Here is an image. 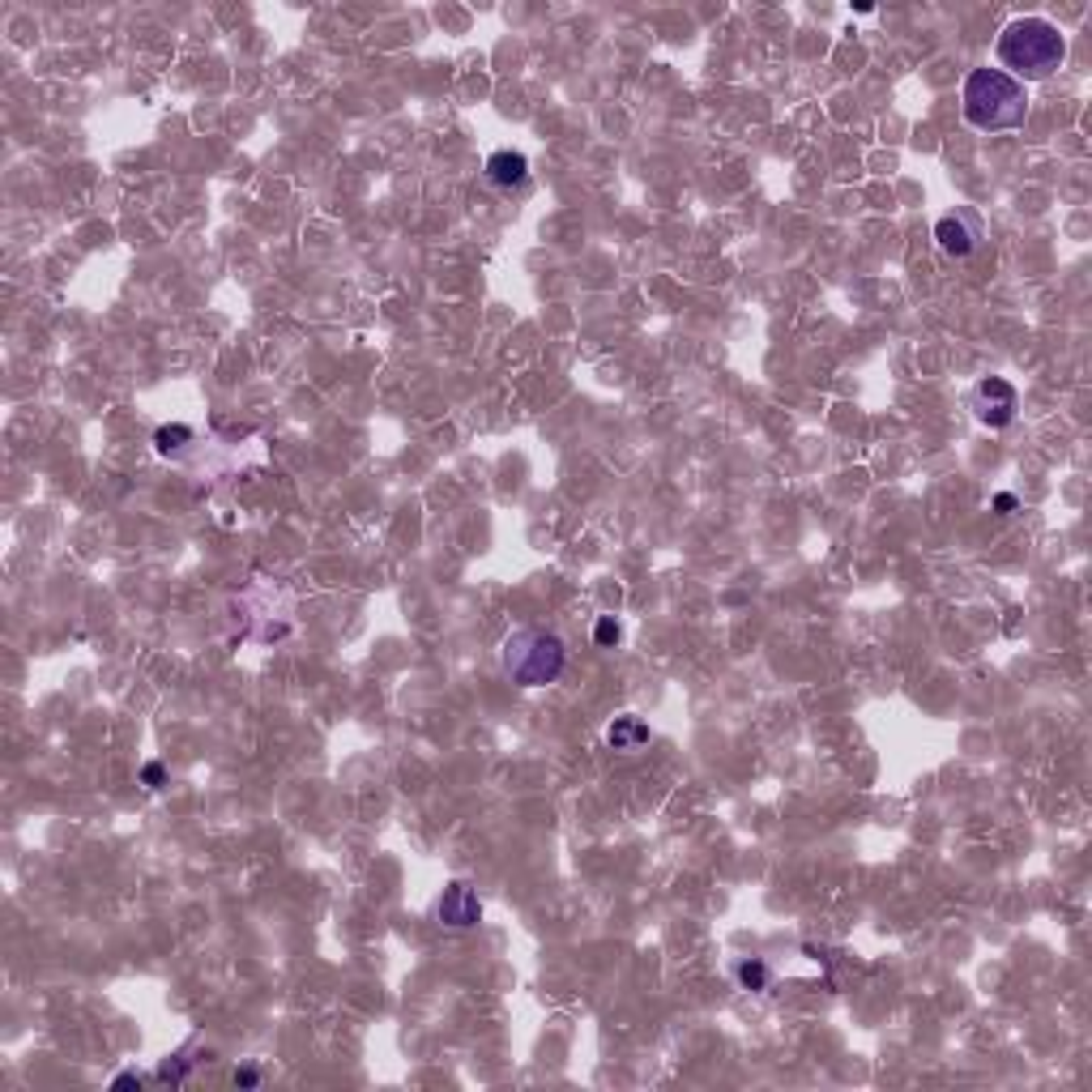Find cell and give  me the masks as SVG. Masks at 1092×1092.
Returning <instances> with one entry per match:
<instances>
[{
	"mask_svg": "<svg viewBox=\"0 0 1092 1092\" xmlns=\"http://www.w3.org/2000/svg\"><path fill=\"white\" fill-rule=\"evenodd\" d=\"M188 444H192V427H184V422H167V427L154 431V448L163 456H180Z\"/></svg>",
	"mask_w": 1092,
	"mask_h": 1092,
	"instance_id": "9",
	"label": "cell"
},
{
	"mask_svg": "<svg viewBox=\"0 0 1092 1092\" xmlns=\"http://www.w3.org/2000/svg\"><path fill=\"white\" fill-rule=\"evenodd\" d=\"M482 175H487V184H495V188H521V184L529 180V158L516 154V150H495V154L487 158V167H482Z\"/></svg>",
	"mask_w": 1092,
	"mask_h": 1092,
	"instance_id": "7",
	"label": "cell"
},
{
	"mask_svg": "<svg viewBox=\"0 0 1092 1092\" xmlns=\"http://www.w3.org/2000/svg\"><path fill=\"white\" fill-rule=\"evenodd\" d=\"M734 977H739L743 990H768V964L764 960H739V969H734Z\"/></svg>",
	"mask_w": 1092,
	"mask_h": 1092,
	"instance_id": "10",
	"label": "cell"
},
{
	"mask_svg": "<svg viewBox=\"0 0 1092 1092\" xmlns=\"http://www.w3.org/2000/svg\"><path fill=\"white\" fill-rule=\"evenodd\" d=\"M1003 73L1015 81H1046L1066 61V39L1049 18H1015L994 44Z\"/></svg>",
	"mask_w": 1092,
	"mask_h": 1092,
	"instance_id": "1",
	"label": "cell"
},
{
	"mask_svg": "<svg viewBox=\"0 0 1092 1092\" xmlns=\"http://www.w3.org/2000/svg\"><path fill=\"white\" fill-rule=\"evenodd\" d=\"M994 508H998V512H1015V495H1011V491H1003V495H994Z\"/></svg>",
	"mask_w": 1092,
	"mask_h": 1092,
	"instance_id": "16",
	"label": "cell"
},
{
	"mask_svg": "<svg viewBox=\"0 0 1092 1092\" xmlns=\"http://www.w3.org/2000/svg\"><path fill=\"white\" fill-rule=\"evenodd\" d=\"M960 112L981 133H1011L1029 116V90L1003 69H973L960 86Z\"/></svg>",
	"mask_w": 1092,
	"mask_h": 1092,
	"instance_id": "2",
	"label": "cell"
},
{
	"mask_svg": "<svg viewBox=\"0 0 1092 1092\" xmlns=\"http://www.w3.org/2000/svg\"><path fill=\"white\" fill-rule=\"evenodd\" d=\"M973 410H977V419L986 422V427L998 431L1015 419L1020 397H1015V388L1007 385L1003 376H986V380H977V388H973Z\"/></svg>",
	"mask_w": 1092,
	"mask_h": 1092,
	"instance_id": "5",
	"label": "cell"
},
{
	"mask_svg": "<svg viewBox=\"0 0 1092 1092\" xmlns=\"http://www.w3.org/2000/svg\"><path fill=\"white\" fill-rule=\"evenodd\" d=\"M163 781H167V768L158 764V760H150V764L141 768V785H146V790H158Z\"/></svg>",
	"mask_w": 1092,
	"mask_h": 1092,
	"instance_id": "13",
	"label": "cell"
},
{
	"mask_svg": "<svg viewBox=\"0 0 1092 1092\" xmlns=\"http://www.w3.org/2000/svg\"><path fill=\"white\" fill-rule=\"evenodd\" d=\"M606 743H611V751H636L649 743V725L640 717H615L611 730H606Z\"/></svg>",
	"mask_w": 1092,
	"mask_h": 1092,
	"instance_id": "8",
	"label": "cell"
},
{
	"mask_svg": "<svg viewBox=\"0 0 1092 1092\" xmlns=\"http://www.w3.org/2000/svg\"><path fill=\"white\" fill-rule=\"evenodd\" d=\"M619 636H623V632H619V623H615V615H602V619H598V628H594V640H598L602 649H611V645H619Z\"/></svg>",
	"mask_w": 1092,
	"mask_h": 1092,
	"instance_id": "11",
	"label": "cell"
},
{
	"mask_svg": "<svg viewBox=\"0 0 1092 1092\" xmlns=\"http://www.w3.org/2000/svg\"><path fill=\"white\" fill-rule=\"evenodd\" d=\"M257 1083H260L257 1066H240V1071H235V1088H257Z\"/></svg>",
	"mask_w": 1092,
	"mask_h": 1092,
	"instance_id": "14",
	"label": "cell"
},
{
	"mask_svg": "<svg viewBox=\"0 0 1092 1092\" xmlns=\"http://www.w3.org/2000/svg\"><path fill=\"white\" fill-rule=\"evenodd\" d=\"M935 240H939V252H943V257L964 260V257H973V252L981 248V240H986V223H981L977 209L956 206L935 223Z\"/></svg>",
	"mask_w": 1092,
	"mask_h": 1092,
	"instance_id": "4",
	"label": "cell"
},
{
	"mask_svg": "<svg viewBox=\"0 0 1092 1092\" xmlns=\"http://www.w3.org/2000/svg\"><path fill=\"white\" fill-rule=\"evenodd\" d=\"M184 1075H188V1058H167L163 1066H158V1080L163 1083H180Z\"/></svg>",
	"mask_w": 1092,
	"mask_h": 1092,
	"instance_id": "12",
	"label": "cell"
},
{
	"mask_svg": "<svg viewBox=\"0 0 1092 1092\" xmlns=\"http://www.w3.org/2000/svg\"><path fill=\"white\" fill-rule=\"evenodd\" d=\"M436 918H439V926H448V930H470V926H478V918H482V901H478V892H474L470 884H448L444 892H439V901H436Z\"/></svg>",
	"mask_w": 1092,
	"mask_h": 1092,
	"instance_id": "6",
	"label": "cell"
},
{
	"mask_svg": "<svg viewBox=\"0 0 1092 1092\" xmlns=\"http://www.w3.org/2000/svg\"><path fill=\"white\" fill-rule=\"evenodd\" d=\"M564 666H568V649L555 632L521 628L504 640V671L521 688H546L564 674Z\"/></svg>",
	"mask_w": 1092,
	"mask_h": 1092,
	"instance_id": "3",
	"label": "cell"
},
{
	"mask_svg": "<svg viewBox=\"0 0 1092 1092\" xmlns=\"http://www.w3.org/2000/svg\"><path fill=\"white\" fill-rule=\"evenodd\" d=\"M112 1088H141V1075H137V1071H120V1075L112 1080Z\"/></svg>",
	"mask_w": 1092,
	"mask_h": 1092,
	"instance_id": "15",
	"label": "cell"
}]
</instances>
